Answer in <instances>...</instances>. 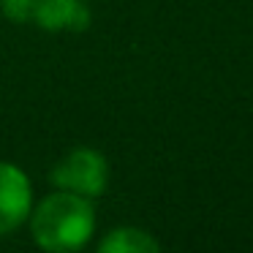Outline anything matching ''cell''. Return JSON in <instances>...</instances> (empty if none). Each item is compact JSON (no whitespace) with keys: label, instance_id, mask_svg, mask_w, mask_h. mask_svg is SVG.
I'll use <instances>...</instances> for the list:
<instances>
[{"label":"cell","instance_id":"obj_1","mask_svg":"<svg viewBox=\"0 0 253 253\" xmlns=\"http://www.w3.org/2000/svg\"><path fill=\"white\" fill-rule=\"evenodd\" d=\"M30 229H33L36 242L49 253L79 251L93 237L95 212L90 207V199L60 191L39 204Z\"/></svg>","mask_w":253,"mask_h":253},{"label":"cell","instance_id":"obj_2","mask_svg":"<svg viewBox=\"0 0 253 253\" xmlns=\"http://www.w3.org/2000/svg\"><path fill=\"white\" fill-rule=\"evenodd\" d=\"M49 180L55 182L60 191L77 193V196L93 199L106 191V180H109V169H106V158L90 147L71 150L57 161L52 169Z\"/></svg>","mask_w":253,"mask_h":253},{"label":"cell","instance_id":"obj_3","mask_svg":"<svg viewBox=\"0 0 253 253\" xmlns=\"http://www.w3.org/2000/svg\"><path fill=\"white\" fill-rule=\"evenodd\" d=\"M30 180L14 164L0 161V237L19 229L30 215Z\"/></svg>","mask_w":253,"mask_h":253},{"label":"cell","instance_id":"obj_4","mask_svg":"<svg viewBox=\"0 0 253 253\" xmlns=\"http://www.w3.org/2000/svg\"><path fill=\"white\" fill-rule=\"evenodd\" d=\"M33 19L44 30H74V33H82L90 25V14L79 0H36Z\"/></svg>","mask_w":253,"mask_h":253},{"label":"cell","instance_id":"obj_5","mask_svg":"<svg viewBox=\"0 0 253 253\" xmlns=\"http://www.w3.org/2000/svg\"><path fill=\"white\" fill-rule=\"evenodd\" d=\"M158 242L147 234V231L139 229H115L109 231L104 242L98 245L101 253H153L158 251Z\"/></svg>","mask_w":253,"mask_h":253},{"label":"cell","instance_id":"obj_6","mask_svg":"<svg viewBox=\"0 0 253 253\" xmlns=\"http://www.w3.org/2000/svg\"><path fill=\"white\" fill-rule=\"evenodd\" d=\"M3 14L14 22H25V19H33V8L36 0H0Z\"/></svg>","mask_w":253,"mask_h":253}]
</instances>
